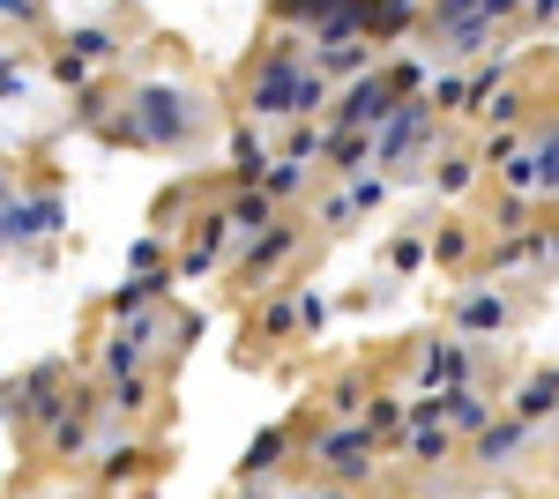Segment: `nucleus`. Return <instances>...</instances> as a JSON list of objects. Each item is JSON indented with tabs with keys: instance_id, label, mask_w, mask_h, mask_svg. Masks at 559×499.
<instances>
[{
	"instance_id": "f257e3e1",
	"label": "nucleus",
	"mask_w": 559,
	"mask_h": 499,
	"mask_svg": "<svg viewBox=\"0 0 559 499\" xmlns=\"http://www.w3.org/2000/svg\"><path fill=\"white\" fill-rule=\"evenodd\" d=\"M194 134V97L173 83H150L128 97V112H120V134L112 142H142V150H179Z\"/></svg>"
},
{
	"instance_id": "f03ea898",
	"label": "nucleus",
	"mask_w": 559,
	"mask_h": 499,
	"mask_svg": "<svg viewBox=\"0 0 559 499\" xmlns=\"http://www.w3.org/2000/svg\"><path fill=\"white\" fill-rule=\"evenodd\" d=\"M299 31L284 23L276 45H269V60L254 68V83H247V105H254V120H292V90H299Z\"/></svg>"
},
{
	"instance_id": "7ed1b4c3",
	"label": "nucleus",
	"mask_w": 559,
	"mask_h": 499,
	"mask_svg": "<svg viewBox=\"0 0 559 499\" xmlns=\"http://www.w3.org/2000/svg\"><path fill=\"white\" fill-rule=\"evenodd\" d=\"M313 462H321L336 485H366V477H373V462H381V440H373L366 425H336V432H321V440H313Z\"/></svg>"
},
{
	"instance_id": "20e7f679",
	"label": "nucleus",
	"mask_w": 559,
	"mask_h": 499,
	"mask_svg": "<svg viewBox=\"0 0 559 499\" xmlns=\"http://www.w3.org/2000/svg\"><path fill=\"white\" fill-rule=\"evenodd\" d=\"M395 112V83H388V68H366V75H350V90L329 105V127H350V134H373V127Z\"/></svg>"
},
{
	"instance_id": "39448f33",
	"label": "nucleus",
	"mask_w": 559,
	"mask_h": 499,
	"mask_svg": "<svg viewBox=\"0 0 559 499\" xmlns=\"http://www.w3.org/2000/svg\"><path fill=\"white\" fill-rule=\"evenodd\" d=\"M426 127H432V105H426V97H395V112L366 134V157H373V165H403V157L426 142Z\"/></svg>"
},
{
	"instance_id": "423d86ee",
	"label": "nucleus",
	"mask_w": 559,
	"mask_h": 499,
	"mask_svg": "<svg viewBox=\"0 0 559 499\" xmlns=\"http://www.w3.org/2000/svg\"><path fill=\"white\" fill-rule=\"evenodd\" d=\"M90 425H97V395H83V388H68L60 395V411L45 417V448H52V462H75L90 448Z\"/></svg>"
},
{
	"instance_id": "0eeeda50",
	"label": "nucleus",
	"mask_w": 559,
	"mask_h": 499,
	"mask_svg": "<svg viewBox=\"0 0 559 499\" xmlns=\"http://www.w3.org/2000/svg\"><path fill=\"white\" fill-rule=\"evenodd\" d=\"M0 231H8V247H38V239H52V231H68V202H60V194L8 202L0 209Z\"/></svg>"
},
{
	"instance_id": "6e6552de",
	"label": "nucleus",
	"mask_w": 559,
	"mask_h": 499,
	"mask_svg": "<svg viewBox=\"0 0 559 499\" xmlns=\"http://www.w3.org/2000/svg\"><path fill=\"white\" fill-rule=\"evenodd\" d=\"M299 224H292V216H276V224H261L254 239H247V253H239V276H247V284H261V276H276V269H284V261H292V253H299Z\"/></svg>"
},
{
	"instance_id": "1a4fd4ad",
	"label": "nucleus",
	"mask_w": 559,
	"mask_h": 499,
	"mask_svg": "<svg viewBox=\"0 0 559 499\" xmlns=\"http://www.w3.org/2000/svg\"><path fill=\"white\" fill-rule=\"evenodd\" d=\"M150 358H157V321H150V313H134V329L120 321V329L105 335V380L150 373Z\"/></svg>"
},
{
	"instance_id": "9d476101",
	"label": "nucleus",
	"mask_w": 559,
	"mask_h": 499,
	"mask_svg": "<svg viewBox=\"0 0 559 499\" xmlns=\"http://www.w3.org/2000/svg\"><path fill=\"white\" fill-rule=\"evenodd\" d=\"M60 395H68V366H60V358H45V366H31V373L15 380V417L45 425V417L60 411Z\"/></svg>"
},
{
	"instance_id": "9b49d317",
	"label": "nucleus",
	"mask_w": 559,
	"mask_h": 499,
	"mask_svg": "<svg viewBox=\"0 0 559 499\" xmlns=\"http://www.w3.org/2000/svg\"><path fill=\"white\" fill-rule=\"evenodd\" d=\"M522 448H530V425H522V417H485L471 432L477 470H508V462H522Z\"/></svg>"
},
{
	"instance_id": "f8f14e48",
	"label": "nucleus",
	"mask_w": 559,
	"mask_h": 499,
	"mask_svg": "<svg viewBox=\"0 0 559 499\" xmlns=\"http://www.w3.org/2000/svg\"><path fill=\"white\" fill-rule=\"evenodd\" d=\"M508 321H515L508 292H463L455 298V335H500Z\"/></svg>"
},
{
	"instance_id": "ddd939ff",
	"label": "nucleus",
	"mask_w": 559,
	"mask_h": 499,
	"mask_svg": "<svg viewBox=\"0 0 559 499\" xmlns=\"http://www.w3.org/2000/svg\"><path fill=\"white\" fill-rule=\"evenodd\" d=\"M455 380H471V351H463V343H448V335H440V343H418V388H455Z\"/></svg>"
},
{
	"instance_id": "4468645a",
	"label": "nucleus",
	"mask_w": 559,
	"mask_h": 499,
	"mask_svg": "<svg viewBox=\"0 0 559 499\" xmlns=\"http://www.w3.org/2000/svg\"><path fill=\"white\" fill-rule=\"evenodd\" d=\"M508 417H522L530 432H537V425H552V417H559V366H545V373L522 380L515 403H508Z\"/></svg>"
},
{
	"instance_id": "2eb2a0df",
	"label": "nucleus",
	"mask_w": 559,
	"mask_h": 499,
	"mask_svg": "<svg viewBox=\"0 0 559 499\" xmlns=\"http://www.w3.org/2000/svg\"><path fill=\"white\" fill-rule=\"evenodd\" d=\"M224 231H231V224H224V209H216V216H202V231H194V239H187V253L173 261L179 284H194V276H210V269H216V253H224Z\"/></svg>"
},
{
	"instance_id": "dca6fc26",
	"label": "nucleus",
	"mask_w": 559,
	"mask_h": 499,
	"mask_svg": "<svg viewBox=\"0 0 559 499\" xmlns=\"http://www.w3.org/2000/svg\"><path fill=\"white\" fill-rule=\"evenodd\" d=\"M440 417H448V432H463V440H471L477 425L492 417V403H485V388H477V380H455V388H440Z\"/></svg>"
},
{
	"instance_id": "f3484780",
	"label": "nucleus",
	"mask_w": 559,
	"mask_h": 499,
	"mask_svg": "<svg viewBox=\"0 0 559 499\" xmlns=\"http://www.w3.org/2000/svg\"><path fill=\"white\" fill-rule=\"evenodd\" d=\"M381 202H388V179H381V171H350V187L321 209V224H350V216H366V209H381Z\"/></svg>"
},
{
	"instance_id": "a211bd4d",
	"label": "nucleus",
	"mask_w": 559,
	"mask_h": 499,
	"mask_svg": "<svg viewBox=\"0 0 559 499\" xmlns=\"http://www.w3.org/2000/svg\"><path fill=\"white\" fill-rule=\"evenodd\" d=\"M173 284H179L173 269H150V276H128V284L112 292V321H134V313H150V306H157V298L173 292Z\"/></svg>"
},
{
	"instance_id": "6ab92c4d",
	"label": "nucleus",
	"mask_w": 559,
	"mask_h": 499,
	"mask_svg": "<svg viewBox=\"0 0 559 499\" xmlns=\"http://www.w3.org/2000/svg\"><path fill=\"white\" fill-rule=\"evenodd\" d=\"M284 448H292V425H269V432H254V440H247V455H239V485H261V477L284 462Z\"/></svg>"
},
{
	"instance_id": "aec40b11",
	"label": "nucleus",
	"mask_w": 559,
	"mask_h": 499,
	"mask_svg": "<svg viewBox=\"0 0 559 499\" xmlns=\"http://www.w3.org/2000/svg\"><path fill=\"white\" fill-rule=\"evenodd\" d=\"M313 68L336 83V75H366L373 68V38H344V45H313Z\"/></svg>"
},
{
	"instance_id": "412c9836",
	"label": "nucleus",
	"mask_w": 559,
	"mask_h": 499,
	"mask_svg": "<svg viewBox=\"0 0 559 499\" xmlns=\"http://www.w3.org/2000/svg\"><path fill=\"white\" fill-rule=\"evenodd\" d=\"M403 455L411 462H448L455 455V432H448V417H432V425H403Z\"/></svg>"
},
{
	"instance_id": "4be33fe9",
	"label": "nucleus",
	"mask_w": 559,
	"mask_h": 499,
	"mask_svg": "<svg viewBox=\"0 0 559 499\" xmlns=\"http://www.w3.org/2000/svg\"><path fill=\"white\" fill-rule=\"evenodd\" d=\"M224 224H231V231H247V239H254L261 224H276V202H269V194H261V187H239V194H231V202H224Z\"/></svg>"
},
{
	"instance_id": "5701e85b",
	"label": "nucleus",
	"mask_w": 559,
	"mask_h": 499,
	"mask_svg": "<svg viewBox=\"0 0 559 499\" xmlns=\"http://www.w3.org/2000/svg\"><path fill=\"white\" fill-rule=\"evenodd\" d=\"M261 171H269V142H261L254 127H239L231 134V179L239 187H261Z\"/></svg>"
},
{
	"instance_id": "b1692460",
	"label": "nucleus",
	"mask_w": 559,
	"mask_h": 499,
	"mask_svg": "<svg viewBox=\"0 0 559 499\" xmlns=\"http://www.w3.org/2000/svg\"><path fill=\"white\" fill-rule=\"evenodd\" d=\"M306 187V157H269V171H261V194L269 202H292Z\"/></svg>"
},
{
	"instance_id": "393cba45",
	"label": "nucleus",
	"mask_w": 559,
	"mask_h": 499,
	"mask_svg": "<svg viewBox=\"0 0 559 499\" xmlns=\"http://www.w3.org/2000/svg\"><path fill=\"white\" fill-rule=\"evenodd\" d=\"M321 112H329V75H321V68H306L299 90H292V120H321Z\"/></svg>"
},
{
	"instance_id": "a878e982",
	"label": "nucleus",
	"mask_w": 559,
	"mask_h": 499,
	"mask_svg": "<svg viewBox=\"0 0 559 499\" xmlns=\"http://www.w3.org/2000/svg\"><path fill=\"white\" fill-rule=\"evenodd\" d=\"M97 411H120V417L150 411V373H120V380H112V395H105Z\"/></svg>"
},
{
	"instance_id": "bb28decb",
	"label": "nucleus",
	"mask_w": 559,
	"mask_h": 499,
	"mask_svg": "<svg viewBox=\"0 0 559 499\" xmlns=\"http://www.w3.org/2000/svg\"><path fill=\"white\" fill-rule=\"evenodd\" d=\"M432 38L448 45V52H485V45H492V23H485V15H463V23H448V31H432Z\"/></svg>"
},
{
	"instance_id": "cd10ccee",
	"label": "nucleus",
	"mask_w": 559,
	"mask_h": 499,
	"mask_svg": "<svg viewBox=\"0 0 559 499\" xmlns=\"http://www.w3.org/2000/svg\"><path fill=\"white\" fill-rule=\"evenodd\" d=\"M60 52H75L83 68H105L120 45H112V31H68V38H60Z\"/></svg>"
},
{
	"instance_id": "c85d7f7f",
	"label": "nucleus",
	"mask_w": 559,
	"mask_h": 499,
	"mask_svg": "<svg viewBox=\"0 0 559 499\" xmlns=\"http://www.w3.org/2000/svg\"><path fill=\"white\" fill-rule=\"evenodd\" d=\"M500 187H508V194H522V202H530V194H537V157H530V142H522L515 157H500Z\"/></svg>"
},
{
	"instance_id": "c756f323",
	"label": "nucleus",
	"mask_w": 559,
	"mask_h": 499,
	"mask_svg": "<svg viewBox=\"0 0 559 499\" xmlns=\"http://www.w3.org/2000/svg\"><path fill=\"white\" fill-rule=\"evenodd\" d=\"M471 247H477V239H471V224H440V231L426 239V261H448V269H455V261H463Z\"/></svg>"
},
{
	"instance_id": "7c9ffc66",
	"label": "nucleus",
	"mask_w": 559,
	"mask_h": 499,
	"mask_svg": "<svg viewBox=\"0 0 559 499\" xmlns=\"http://www.w3.org/2000/svg\"><path fill=\"white\" fill-rule=\"evenodd\" d=\"M358 425H366V432H373V440H388V432H403V395H373V403H366V417H358Z\"/></svg>"
},
{
	"instance_id": "2f4dec72",
	"label": "nucleus",
	"mask_w": 559,
	"mask_h": 499,
	"mask_svg": "<svg viewBox=\"0 0 559 499\" xmlns=\"http://www.w3.org/2000/svg\"><path fill=\"white\" fill-rule=\"evenodd\" d=\"M411 15H418L411 0H381V8L366 15V31H373V45H381V38H395V31H411Z\"/></svg>"
},
{
	"instance_id": "473e14b6",
	"label": "nucleus",
	"mask_w": 559,
	"mask_h": 499,
	"mask_svg": "<svg viewBox=\"0 0 559 499\" xmlns=\"http://www.w3.org/2000/svg\"><path fill=\"white\" fill-rule=\"evenodd\" d=\"M292 329H299V298H269V306H261V335L284 343Z\"/></svg>"
},
{
	"instance_id": "72a5a7b5",
	"label": "nucleus",
	"mask_w": 559,
	"mask_h": 499,
	"mask_svg": "<svg viewBox=\"0 0 559 499\" xmlns=\"http://www.w3.org/2000/svg\"><path fill=\"white\" fill-rule=\"evenodd\" d=\"M134 470H142V448H134V440H120V448H105V485H128Z\"/></svg>"
},
{
	"instance_id": "f704fd0d",
	"label": "nucleus",
	"mask_w": 559,
	"mask_h": 499,
	"mask_svg": "<svg viewBox=\"0 0 559 499\" xmlns=\"http://www.w3.org/2000/svg\"><path fill=\"white\" fill-rule=\"evenodd\" d=\"M329 8H336V0H276V15H284L292 31H313V23H321Z\"/></svg>"
},
{
	"instance_id": "c9c22d12",
	"label": "nucleus",
	"mask_w": 559,
	"mask_h": 499,
	"mask_svg": "<svg viewBox=\"0 0 559 499\" xmlns=\"http://www.w3.org/2000/svg\"><path fill=\"white\" fill-rule=\"evenodd\" d=\"M477 187V157H448L440 165V194H471Z\"/></svg>"
},
{
	"instance_id": "e433bc0d",
	"label": "nucleus",
	"mask_w": 559,
	"mask_h": 499,
	"mask_svg": "<svg viewBox=\"0 0 559 499\" xmlns=\"http://www.w3.org/2000/svg\"><path fill=\"white\" fill-rule=\"evenodd\" d=\"M388 261H395V276H418V269H426V239H395Z\"/></svg>"
},
{
	"instance_id": "4c0bfd02",
	"label": "nucleus",
	"mask_w": 559,
	"mask_h": 499,
	"mask_svg": "<svg viewBox=\"0 0 559 499\" xmlns=\"http://www.w3.org/2000/svg\"><path fill=\"white\" fill-rule=\"evenodd\" d=\"M463 15H477V0H432V8H426L432 31H448V23H463Z\"/></svg>"
},
{
	"instance_id": "58836bf2",
	"label": "nucleus",
	"mask_w": 559,
	"mask_h": 499,
	"mask_svg": "<svg viewBox=\"0 0 559 499\" xmlns=\"http://www.w3.org/2000/svg\"><path fill=\"white\" fill-rule=\"evenodd\" d=\"M23 90H31L23 60H0V105H23Z\"/></svg>"
},
{
	"instance_id": "ea45409f",
	"label": "nucleus",
	"mask_w": 559,
	"mask_h": 499,
	"mask_svg": "<svg viewBox=\"0 0 559 499\" xmlns=\"http://www.w3.org/2000/svg\"><path fill=\"white\" fill-rule=\"evenodd\" d=\"M150 269H165V247H157V239H134V253H128V276H150Z\"/></svg>"
},
{
	"instance_id": "a19ab883",
	"label": "nucleus",
	"mask_w": 559,
	"mask_h": 499,
	"mask_svg": "<svg viewBox=\"0 0 559 499\" xmlns=\"http://www.w3.org/2000/svg\"><path fill=\"white\" fill-rule=\"evenodd\" d=\"M515 112H522V97H515V90H492V97L477 105V120H515Z\"/></svg>"
},
{
	"instance_id": "79ce46f5",
	"label": "nucleus",
	"mask_w": 559,
	"mask_h": 499,
	"mask_svg": "<svg viewBox=\"0 0 559 499\" xmlns=\"http://www.w3.org/2000/svg\"><path fill=\"white\" fill-rule=\"evenodd\" d=\"M52 75H60V83H68V90H83V83H90V68H83V60H75V52H60V60H52Z\"/></svg>"
},
{
	"instance_id": "37998d69",
	"label": "nucleus",
	"mask_w": 559,
	"mask_h": 499,
	"mask_svg": "<svg viewBox=\"0 0 559 499\" xmlns=\"http://www.w3.org/2000/svg\"><path fill=\"white\" fill-rule=\"evenodd\" d=\"M321 321H329V298L306 292V298H299V329H321Z\"/></svg>"
},
{
	"instance_id": "c03bdc74",
	"label": "nucleus",
	"mask_w": 559,
	"mask_h": 499,
	"mask_svg": "<svg viewBox=\"0 0 559 499\" xmlns=\"http://www.w3.org/2000/svg\"><path fill=\"white\" fill-rule=\"evenodd\" d=\"M358 403H366V388H358V380H344V388L329 395V411H336V417H350V411H358Z\"/></svg>"
},
{
	"instance_id": "a18cd8bd",
	"label": "nucleus",
	"mask_w": 559,
	"mask_h": 499,
	"mask_svg": "<svg viewBox=\"0 0 559 499\" xmlns=\"http://www.w3.org/2000/svg\"><path fill=\"white\" fill-rule=\"evenodd\" d=\"M38 15V0H0V23H31Z\"/></svg>"
},
{
	"instance_id": "49530a36",
	"label": "nucleus",
	"mask_w": 559,
	"mask_h": 499,
	"mask_svg": "<svg viewBox=\"0 0 559 499\" xmlns=\"http://www.w3.org/2000/svg\"><path fill=\"white\" fill-rule=\"evenodd\" d=\"M537 261H545V269H559V224H552V231H537Z\"/></svg>"
},
{
	"instance_id": "de8ad7c7",
	"label": "nucleus",
	"mask_w": 559,
	"mask_h": 499,
	"mask_svg": "<svg viewBox=\"0 0 559 499\" xmlns=\"http://www.w3.org/2000/svg\"><path fill=\"white\" fill-rule=\"evenodd\" d=\"M522 0H477V15H485V23H500V15H515Z\"/></svg>"
},
{
	"instance_id": "09e8293b",
	"label": "nucleus",
	"mask_w": 559,
	"mask_h": 499,
	"mask_svg": "<svg viewBox=\"0 0 559 499\" xmlns=\"http://www.w3.org/2000/svg\"><path fill=\"white\" fill-rule=\"evenodd\" d=\"M306 499H350V485H336V477H329V485H313Z\"/></svg>"
},
{
	"instance_id": "8fccbe9b",
	"label": "nucleus",
	"mask_w": 559,
	"mask_h": 499,
	"mask_svg": "<svg viewBox=\"0 0 559 499\" xmlns=\"http://www.w3.org/2000/svg\"><path fill=\"white\" fill-rule=\"evenodd\" d=\"M522 8H530L537 23H552V15H559V0H522Z\"/></svg>"
},
{
	"instance_id": "3c124183",
	"label": "nucleus",
	"mask_w": 559,
	"mask_h": 499,
	"mask_svg": "<svg viewBox=\"0 0 559 499\" xmlns=\"http://www.w3.org/2000/svg\"><path fill=\"white\" fill-rule=\"evenodd\" d=\"M0 209H8V171H0Z\"/></svg>"
},
{
	"instance_id": "603ef678",
	"label": "nucleus",
	"mask_w": 559,
	"mask_h": 499,
	"mask_svg": "<svg viewBox=\"0 0 559 499\" xmlns=\"http://www.w3.org/2000/svg\"><path fill=\"white\" fill-rule=\"evenodd\" d=\"M0 253H8V231H0Z\"/></svg>"
},
{
	"instance_id": "864d4df0",
	"label": "nucleus",
	"mask_w": 559,
	"mask_h": 499,
	"mask_svg": "<svg viewBox=\"0 0 559 499\" xmlns=\"http://www.w3.org/2000/svg\"><path fill=\"white\" fill-rule=\"evenodd\" d=\"M247 499H254V492H247Z\"/></svg>"
}]
</instances>
